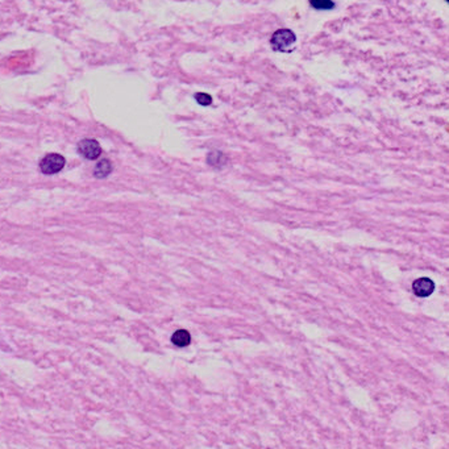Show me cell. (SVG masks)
Segmentation results:
<instances>
[{"instance_id":"cell-1","label":"cell","mask_w":449,"mask_h":449,"mask_svg":"<svg viewBox=\"0 0 449 449\" xmlns=\"http://www.w3.org/2000/svg\"><path fill=\"white\" fill-rule=\"evenodd\" d=\"M270 42L274 51L281 53H290L295 47L296 37L290 29H278L272 36Z\"/></svg>"},{"instance_id":"cell-2","label":"cell","mask_w":449,"mask_h":449,"mask_svg":"<svg viewBox=\"0 0 449 449\" xmlns=\"http://www.w3.org/2000/svg\"><path fill=\"white\" fill-rule=\"evenodd\" d=\"M65 166V158L58 153H49L40 161V170L46 175L57 174Z\"/></svg>"},{"instance_id":"cell-3","label":"cell","mask_w":449,"mask_h":449,"mask_svg":"<svg viewBox=\"0 0 449 449\" xmlns=\"http://www.w3.org/2000/svg\"><path fill=\"white\" fill-rule=\"evenodd\" d=\"M78 152L82 157L87 158V160H96L101 156L102 147L96 140L86 138V140L78 142Z\"/></svg>"},{"instance_id":"cell-4","label":"cell","mask_w":449,"mask_h":449,"mask_svg":"<svg viewBox=\"0 0 449 449\" xmlns=\"http://www.w3.org/2000/svg\"><path fill=\"white\" fill-rule=\"evenodd\" d=\"M413 291L414 294L420 296V298H426V296H429L435 291V283H433L432 279L429 278L416 279L413 283Z\"/></svg>"},{"instance_id":"cell-5","label":"cell","mask_w":449,"mask_h":449,"mask_svg":"<svg viewBox=\"0 0 449 449\" xmlns=\"http://www.w3.org/2000/svg\"><path fill=\"white\" fill-rule=\"evenodd\" d=\"M171 342H173L175 346L184 348V346L190 345V342H191V335H190L186 329H178V331L174 332V335L171 336Z\"/></svg>"},{"instance_id":"cell-6","label":"cell","mask_w":449,"mask_h":449,"mask_svg":"<svg viewBox=\"0 0 449 449\" xmlns=\"http://www.w3.org/2000/svg\"><path fill=\"white\" fill-rule=\"evenodd\" d=\"M112 171V165L108 160H102V161L97 162V165L95 166L94 175L96 178H106L107 175H110V173Z\"/></svg>"},{"instance_id":"cell-7","label":"cell","mask_w":449,"mask_h":449,"mask_svg":"<svg viewBox=\"0 0 449 449\" xmlns=\"http://www.w3.org/2000/svg\"><path fill=\"white\" fill-rule=\"evenodd\" d=\"M311 7L316 8V10H332L335 7V3H332L329 0H315V2H311Z\"/></svg>"},{"instance_id":"cell-8","label":"cell","mask_w":449,"mask_h":449,"mask_svg":"<svg viewBox=\"0 0 449 449\" xmlns=\"http://www.w3.org/2000/svg\"><path fill=\"white\" fill-rule=\"evenodd\" d=\"M195 99L202 106H210L212 103V97L208 94H206V92H198V94L195 95Z\"/></svg>"}]
</instances>
